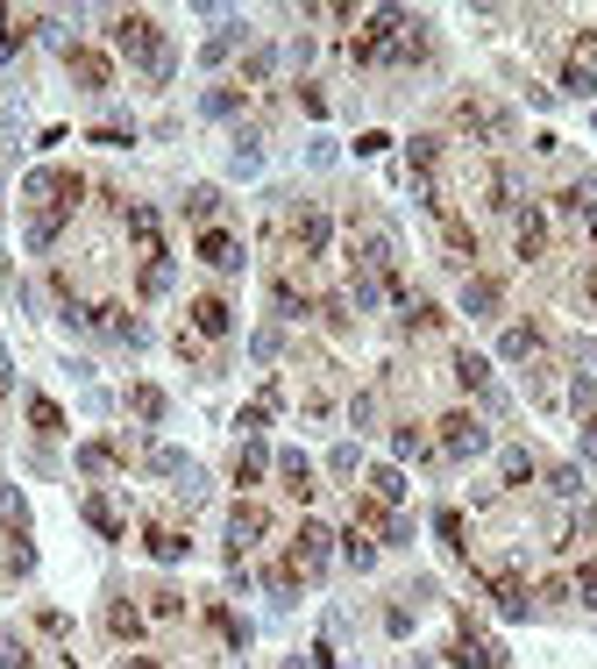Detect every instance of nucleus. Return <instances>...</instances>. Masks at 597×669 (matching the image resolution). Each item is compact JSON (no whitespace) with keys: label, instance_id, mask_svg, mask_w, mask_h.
Masks as SVG:
<instances>
[{"label":"nucleus","instance_id":"nucleus-1","mask_svg":"<svg viewBox=\"0 0 597 669\" xmlns=\"http://www.w3.org/2000/svg\"><path fill=\"white\" fill-rule=\"evenodd\" d=\"M107 36H114V50H121V58H129L135 72L149 78V86H165V78H171V44H165V29H157L149 15L121 8V15L107 22Z\"/></svg>","mask_w":597,"mask_h":669},{"label":"nucleus","instance_id":"nucleus-2","mask_svg":"<svg viewBox=\"0 0 597 669\" xmlns=\"http://www.w3.org/2000/svg\"><path fill=\"white\" fill-rule=\"evenodd\" d=\"M448 669H505V648L484 634L477 620H455V641H448Z\"/></svg>","mask_w":597,"mask_h":669},{"label":"nucleus","instance_id":"nucleus-3","mask_svg":"<svg viewBox=\"0 0 597 669\" xmlns=\"http://www.w3.org/2000/svg\"><path fill=\"white\" fill-rule=\"evenodd\" d=\"M278 527V520H270V506H256V499H242V506H228V563H242V556H249L256 542H264V534Z\"/></svg>","mask_w":597,"mask_h":669},{"label":"nucleus","instance_id":"nucleus-4","mask_svg":"<svg viewBox=\"0 0 597 669\" xmlns=\"http://www.w3.org/2000/svg\"><path fill=\"white\" fill-rule=\"evenodd\" d=\"M328 556H334V527H328V520H298L292 556H284V563H292L298 577H320V570H328Z\"/></svg>","mask_w":597,"mask_h":669},{"label":"nucleus","instance_id":"nucleus-5","mask_svg":"<svg viewBox=\"0 0 597 669\" xmlns=\"http://www.w3.org/2000/svg\"><path fill=\"white\" fill-rule=\"evenodd\" d=\"M434 441L448 449V463H470V457H484V421L477 413H441V421H434Z\"/></svg>","mask_w":597,"mask_h":669},{"label":"nucleus","instance_id":"nucleus-6","mask_svg":"<svg viewBox=\"0 0 597 669\" xmlns=\"http://www.w3.org/2000/svg\"><path fill=\"white\" fill-rule=\"evenodd\" d=\"M484 592H491V606L505 612V620H526V612H534V592L520 584V563H505V570H484Z\"/></svg>","mask_w":597,"mask_h":669},{"label":"nucleus","instance_id":"nucleus-7","mask_svg":"<svg viewBox=\"0 0 597 669\" xmlns=\"http://www.w3.org/2000/svg\"><path fill=\"white\" fill-rule=\"evenodd\" d=\"M199 264H207V271H221V278H235L242 264H249V250H242V235H228V229H199Z\"/></svg>","mask_w":597,"mask_h":669},{"label":"nucleus","instance_id":"nucleus-8","mask_svg":"<svg viewBox=\"0 0 597 669\" xmlns=\"http://www.w3.org/2000/svg\"><path fill=\"white\" fill-rule=\"evenodd\" d=\"M64 72H72L86 93H107L114 64H107V50H100V44H64Z\"/></svg>","mask_w":597,"mask_h":669},{"label":"nucleus","instance_id":"nucleus-9","mask_svg":"<svg viewBox=\"0 0 597 669\" xmlns=\"http://www.w3.org/2000/svg\"><path fill=\"white\" fill-rule=\"evenodd\" d=\"M512 250H520V264L548 257V207H520L512 214Z\"/></svg>","mask_w":597,"mask_h":669},{"label":"nucleus","instance_id":"nucleus-10","mask_svg":"<svg viewBox=\"0 0 597 669\" xmlns=\"http://www.w3.org/2000/svg\"><path fill=\"white\" fill-rule=\"evenodd\" d=\"M328 243H334V221L320 207L292 214V250H298V257H328Z\"/></svg>","mask_w":597,"mask_h":669},{"label":"nucleus","instance_id":"nucleus-11","mask_svg":"<svg viewBox=\"0 0 597 669\" xmlns=\"http://www.w3.org/2000/svg\"><path fill=\"white\" fill-rule=\"evenodd\" d=\"M590 534H597V513H590V499H576V506H569V513L548 527V548H555V556H569V548L590 542Z\"/></svg>","mask_w":597,"mask_h":669},{"label":"nucleus","instance_id":"nucleus-12","mask_svg":"<svg viewBox=\"0 0 597 669\" xmlns=\"http://www.w3.org/2000/svg\"><path fill=\"white\" fill-rule=\"evenodd\" d=\"M434 221H441V250H448V264H477V229H470L463 214H448V207H434Z\"/></svg>","mask_w":597,"mask_h":669},{"label":"nucleus","instance_id":"nucleus-13","mask_svg":"<svg viewBox=\"0 0 597 669\" xmlns=\"http://www.w3.org/2000/svg\"><path fill=\"white\" fill-rule=\"evenodd\" d=\"M455 378H463V392H477V406H505V392L491 385V364L477 350H455Z\"/></svg>","mask_w":597,"mask_h":669},{"label":"nucleus","instance_id":"nucleus-14","mask_svg":"<svg viewBox=\"0 0 597 669\" xmlns=\"http://www.w3.org/2000/svg\"><path fill=\"white\" fill-rule=\"evenodd\" d=\"M228 328H235V314H228V300H221V292H199V300H193V334H207V342H221Z\"/></svg>","mask_w":597,"mask_h":669},{"label":"nucleus","instance_id":"nucleus-15","mask_svg":"<svg viewBox=\"0 0 597 669\" xmlns=\"http://www.w3.org/2000/svg\"><path fill=\"white\" fill-rule=\"evenodd\" d=\"M143 627H149V612L143 606H135V598H107V634H114V641H143Z\"/></svg>","mask_w":597,"mask_h":669},{"label":"nucleus","instance_id":"nucleus-16","mask_svg":"<svg viewBox=\"0 0 597 669\" xmlns=\"http://www.w3.org/2000/svg\"><path fill=\"white\" fill-rule=\"evenodd\" d=\"M498 356H505V364H526V356H540V328H534V320H512V328L498 334Z\"/></svg>","mask_w":597,"mask_h":669},{"label":"nucleus","instance_id":"nucleus-17","mask_svg":"<svg viewBox=\"0 0 597 669\" xmlns=\"http://www.w3.org/2000/svg\"><path fill=\"white\" fill-rule=\"evenodd\" d=\"M278 477H284V491H292L298 506H314V471H306L298 449H278Z\"/></svg>","mask_w":597,"mask_h":669},{"label":"nucleus","instance_id":"nucleus-18","mask_svg":"<svg viewBox=\"0 0 597 669\" xmlns=\"http://www.w3.org/2000/svg\"><path fill=\"white\" fill-rule=\"evenodd\" d=\"M135 292H143V300H165V292H171V257H165V250H157V257H143V271H135Z\"/></svg>","mask_w":597,"mask_h":669},{"label":"nucleus","instance_id":"nucleus-19","mask_svg":"<svg viewBox=\"0 0 597 669\" xmlns=\"http://www.w3.org/2000/svg\"><path fill=\"white\" fill-rule=\"evenodd\" d=\"M498 278H484V271H470V285H463V314H498Z\"/></svg>","mask_w":597,"mask_h":669},{"label":"nucleus","instance_id":"nucleus-20","mask_svg":"<svg viewBox=\"0 0 597 669\" xmlns=\"http://www.w3.org/2000/svg\"><path fill=\"white\" fill-rule=\"evenodd\" d=\"M370 499L377 506H399L405 499V471H399V463H370Z\"/></svg>","mask_w":597,"mask_h":669},{"label":"nucleus","instance_id":"nucleus-21","mask_svg":"<svg viewBox=\"0 0 597 669\" xmlns=\"http://www.w3.org/2000/svg\"><path fill=\"white\" fill-rule=\"evenodd\" d=\"M270 314H284V320H298V314H314V300L292 285V278H270Z\"/></svg>","mask_w":597,"mask_h":669},{"label":"nucleus","instance_id":"nucleus-22","mask_svg":"<svg viewBox=\"0 0 597 669\" xmlns=\"http://www.w3.org/2000/svg\"><path fill=\"white\" fill-rule=\"evenodd\" d=\"M36 29H44V15H0V64L15 58L22 36H36Z\"/></svg>","mask_w":597,"mask_h":669},{"label":"nucleus","instance_id":"nucleus-23","mask_svg":"<svg viewBox=\"0 0 597 669\" xmlns=\"http://www.w3.org/2000/svg\"><path fill=\"white\" fill-rule=\"evenodd\" d=\"M264 471H270V449H264V441H249V449L235 457V485L256 491V485H264Z\"/></svg>","mask_w":597,"mask_h":669},{"label":"nucleus","instance_id":"nucleus-24","mask_svg":"<svg viewBox=\"0 0 597 669\" xmlns=\"http://www.w3.org/2000/svg\"><path fill=\"white\" fill-rule=\"evenodd\" d=\"M512 199H520V193H512V171L491 165V171H484V214H505Z\"/></svg>","mask_w":597,"mask_h":669},{"label":"nucleus","instance_id":"nucleus-25","mask_svg":"<svg viewBox=\"0 0 597 669\" xmlns=\"http://www.w3.org/2000/svg\"><path fill=\"white\" fill-rule=\"evenodd\" d=\"M391 457H399V463H419V457H434V449H427V435H419L413 421H399V427H391Z\"/></svg>","mask_w":597,"mask_h":669},{"label":"nucleus","instance_id":"nucleus-26","mask_svg":"<svg viewBox=\"0 0 597 669\" xmlns=\"http://www.w3.org/2000/svg\"><path fill=\"white\" fill-rule=\"evenodd\" d=\"M434 542H441L448 556H463V513H455V506H434Z\"/></svg>","mask_w":597,"mask_h":669},{"label":"nucleus","instance_id":"nucleus-27","mask_svg":"<svg viewBox=\"0 0 597 669\" xmlns=\"http://www.w3.org/2000/svg\"><path fill=\"white\" fill-rule=\"evenodd\" d=\"M207 627L228 641V648H249V627H242V612H228V606H207Z\"/></svg>","mask_w":597,"mask_h":669},{"label":"nucleus","instance_id":"nucleus-28","mask_svg":"<svg viewBox=\"0 0 597 669\" xmlns=\"http://www.w3.org/2000/svg\"><path fill=\"white\" fill-rule=\"evenodd\" d=\"M342 556H349V570H377V534L349 527V534H342Z\"/></svg>","mask_w":597,"mask_h":669},{"label":"nucleus","instance_id":"nucleus-29","mask_svg":"<svg viewBox=\"0 0 597 669\" xmlns=\"http://www.w3.org/2000/svg\"><path fill=\"white\" fill-rule=\"evenodd\" d=\"M86 527L107 534V542L121 534V513H114V499H107V491H93V499H86Z\"/></svg>","mask_w":597,"mask_h":669},{"label":"nucleus","instance_id":"nucleus-30","mask_svg":"<svg viewBox=\"0 0 597 669\" xmlns=\"http://www.w3.org/2000/svg\"><path fill=\"white\" fill-rule=\"evenodd\" d=\"M143 548L157 556V563H179V556H185V534H171V527H143Z\"/></svg>","mask_w":597,"mask_h":669},{"label":"nucleus","instance_id":"nucleus-31","mask_svg":"<svg viewBox=\"0 0 597 669\" xmlns=\"http://www.w3.org/2000/svg\"><path fill=\"white\" fill-rule=\"evenodd\" d=\"M235 44H242V22H235V15H228V22H221V29H214V36H207V50H199V58H207V64H221V58H235Z\"/></svg>","mask_w":597,"mask_h":669},{"label":"nucleus","instance_id":"nucleus-32","mask_svg":"<svg viewBox=\"0 0 597 669\" xmlns=\"http://www.w3.org/2000/svg\"><path fill=\"white\" fill-rule=\"evenodd\" d=\"M199 107H207V122H235V114H242V93H235V86H207V100H199Z\"/></svg>","mask_w":597,"mask_h":669},{"label":"nucleus","instance_id":"nucleus-33","mask_svg":"<svg viewBox=\"0 0 597 669\" xmlns=\"http://www.w3.org/2000/svg\"><path fill=\"white\" fill-rule=\"evenodd\" d=\"M29 427H36V435H64V406L36 392V399H29Z\"/></svg>","mask_w":597,"mask_h":669},{"label":"nucleus","instance_id":"nucleus-34","mask_svg":"<svg viewBox=\"0 0 597 669\" xmlns=\"http://www.w3.org/2000/svg\"><path fill=\"white\" fill-rule=\"evenodd\" d=\"M548 491L576 506V499H583V471H576V463H548Z\"/></svg>","mask_w":597,"mask_h":669},{"label":"nucleus","instance_id":"nucleus-35","mask_svg":"<svg viewBox=\"0 0 597 669\" xmlns=\"http://www.w3.org/2000/svg\"><path fill=\"white\" fill-rule=\"evenodd\" d=\"M0 527H8V534H29V506H22L15 485H0Z\"/></svg>","mask_w":597,"mask_h":669},{"label":"nucleus","instance_id":"nucleus-36","mask_svg":"<svg viewBox=\"0 0 597 669\" xmlns=\"http://www.w3.org/2000/svg\"><path fill=\"white\" fill-rule=\"evenodd\" d=\"M562 93H576V100H590V93H597V64L569 58V64H562Z\"/></svg>","mask_w":597,"mask_h":669},{"label":"nucleus","instance_id":"nucleus-37","mask_svg":"<svg viewBox=\"0 0 597 669\" xmlns=\"http://www.w3.org/2000/svg\"><path fill=\"white\" fill-rule=\"evenodd\" d=\"M114 441H86V449H78V471H86V477H107V471H114Z\"/></svg>","mask_w":597,"mask_h":669},{"label":"nucleus","instance_id":"nucleus-38","mask_svg":"<svg viewBox=\"0 0 597 669\" xmlns=\"http://www.w3.org/2000/svg\"><path fill=\"white\" fill-rule=\"evenodd\" d=\"M185 214H193L199 229H214V214H221V193H214V185H193V193H185Z\"/></svg>","mask_w":597,"mask_h":669},{"label":"nucleus","instance_id":"nucleus-39","mask_svg":"<svg viewBox=\"0 0 597 669\" xmlns=\"http://www.w3.org/2000/svg\"><path fill=\"white\" fill-rule=\"evenodd\" d=\"M179 612H185L179 584H157V592H149V620H179Z\"/></svg>","mask_w":597,"mask_h":669},{"label":"nucleus","instance_id":"nucleus-40","mask_svg":"<svg viewBox=\"0 0 597 669\" xmlns=\"http://www.w3.org/2000/svg\"><path fill=\"white\" fill-rule=\"evenodd\" d=\"M405 334H441V306L413 300V306H405Z\"/></svg>","mask_w":597,"mask_h":669},{"label":"nucleus","instance_id":"nucleus-41","mask_svg":"<svg viewBox=\"0 0 597 669\" xmlns=\"http://www.w3.org/2000/svg\"><path fill=\"white\" fill-rule=\"evenodd\" d=\"M235 171H242V179L264 171V143H256V129H242V136H235Z\"/></svg>","mask_w":597,"mask_h":669},{"label":"nucleus","instance_id":"nucleus-42","mask_svg":"<svg viewBox=\"0 0 597 669\" xmlns=\"http://www.w3.org/2000/svg\"><path fill=\"white\" fill-rule=\"evenodd\" d=\"M129 406L143 413V421H157V413H165V392H157V385H135V392H129Z\"/></svg>","mask_w":597,"mask_h":669},{"label":"nucleus","instance_id":"nucleus-43","mask_svg":"<svg viewBox=\"0 0 597 669\" xmlns=\"http://www.w3.org/2000/svg\"><path fill=\"white\" fill-rule=\"evenodd\" d=\"M498 471H505V485H526V477H534V457H526V449H505Z\"/></svg>","mask_w":597,"mask_h":669},{"label":"nucleus","instance_id":"nucleus-44","mask_svg":"<svg viewBox=\"0 0 597 669\" xmlns=\"http://www.w3.org/2000/svg\"><path fill=\"white\" fill-rule=\"evenodd\" d=\"M36 634H44V641H64V634H72V620H64L58 606H44V612H36Z\"/></svg>","mask_w":597,"mask_h":669},{"label":"nucleus","instance_id":"nucleus-45","mask_svg":"<svg viewBox=\"0 0 597 669\" xmlns=\"http://www.w3.org/2000/svg\"><path fill=\"white\" fill-rule=\"evenodd\" d=\"M569 406L590 421V413H597V378H576V385H569Z\"/></svg>","mask_w":597,"mask_h":669},{"label":"nucleus","instance_id":"nucleus-46","mask_svg":"<svg viewBox=\"0 0 597 669\" xmlns=\"http://www.w3.org/2000/svg\"><path fill=\"white\" fill-rule=\"evenodd\" d=\"M576 598H583V606H597V548L583 556V570H576Z\"/></svg>","mask_w":597,"mask_h":669},{"label":"nucleus","instance_id":"nucleus-47","mask_svg":"<svg viewBox=\"0 0 597 669\" xmlns=\"http://www.w3.org/2000/svg\"><path fill=\"white\" fill-rule=\"evenodd\" d=\"M405 157H413V171H434V157H441V143H434V136H413V143H405Z\"/></svg>","mask_w":597,"mask_h":669},{"label":"nucleus","instance_id":"nucleus-48","mask_svg":"<svg viewBox=\"0 0 597 669\" xmlns=\"http://www.w3.org/2000/svg\"><path fill=\"white\" fill-rule=\"evenodd\" d=\"M0 669H36V662H29V648H22L15 634H0Z\"/></svg>","mask_w":597,"mask_h":669},{"label":"nucleus","instance_id":"nucleus-49","mask_svg":"<svg viewBox=\"0 0 597 669\" xmlns=\"http://www.w3.org/2000/svg\"><path fill=\"white\" fill-rule=\"evenodd\" d=\"M569 592H576V584H569V577H540V592H534V606H562V598Z\"/></svg>","mask_w":597,"mask_h":669},{"label":"nucleus","instance_id":"nucleus-50","mask_svg":"<svg viewBox=\"0 0 597 669\" xmlns=\"http://www.w3.org/2000/svg\"><path fill=\"white\" fill-rule=\"evenodd\" d=\"M356 463H363V457H356V441H342V449H328V471H334V477H349V471H356Z\"/></svg>","mask_w":597,"mask_h":669},{"label":"nucleus","instance_id":"nucleus-51","mask_svg":"<svg viewBox=\"0 0 597 669\" xmlns=\"http://www.w3.org/2000/svg\"><path fill=\"white\" fill-rule=\"evenodd\" d=\"M270 64H278V58H270V44H264V50H249V58H242V72H249V78H270Z\"/></svg>","mask_w":597,"mask_h":669},{"label":"nucleus","instance_id":"nucleus-52","mask_svg":"<svg viewBox=\"0 0 597 669\" xmlns=\"http://www.w3.org/2000/svg\"><path fill=\"white\" fill-rule=\"evenodd\" d=\"M298 107H306V114H328V93H320L314 78H306V86H298Z\"/></svg>","mask_w":597,"mask_h":669},{"label":"nucleus","instance_id":"nucleus-53","mask_svg":"<svg viewBox=\"0 0 597 669\" xmlns=\"http://www.w3.org/2000/svg\"><path fill=\"white\" fill-rule=\"evenodd\" d=\"M583 463H597V413L583 421Z\"/></svg>","mask_w":597,"mask_h":669},{"label":"nucleus","instance_id":"nucleus-54","mask_svg":"<svg viewBox=\"0 0 597 669\" xmlns=\"http://www.w3.org/2000/svg\"><path fill=\"white\" fill-rule=\"evenodd\" d=\"M121 669H165V662H157V655H129V662H121Z\"/></svg>","mask_w":597,"mask_h":669},{"label":"nucleus","instance_id":"nucleus-55","mask_svg":"<svg viewBox=\"0 0 597 669\" xmlns=\"http://www.w3.org/2000/svg\"><path fill=\"white\" fill-rule=\"evenodd\" d=\"M8 385H15V370H8V350H0V392H8Z\"/></svg>","mask_w":597,"mask_h":669},{"label":"nucleus","instance_id":"nucleus-56","mask_svg":"<svg viewBox=\"0 0 597 669\" xmlns=\"http://www.w3.org/2000/svg\"><path fill=\"white\" fill-rule=\"evenodd\" d=\"M583 229H590V250H597V207H590V214H583Z\"/></svg>","mask_w":597,"mask_h":669},{"label":"nucleus","instance_id":"nucleus-57","mask_svg":"<svg viewBox=\"0 0 597 669\" xmlns=\"http://www.w3.org/2000/svg\"><path fill=\"white\" fill-rule=\"evenodd\" d=\"M278 669H306V662H278Z\"/></svg>","mask_w":597,"mask_h":669}]
</instances>
